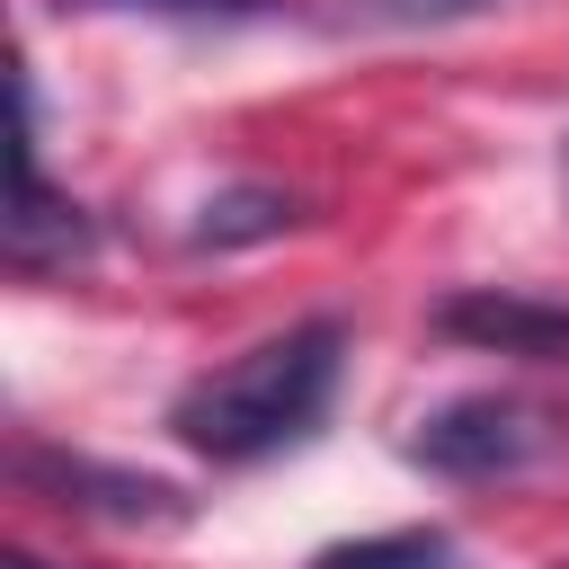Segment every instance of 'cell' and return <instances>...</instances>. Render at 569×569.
<instances>
[{
	"mask_svg": "<svg viewBox=\"0 0 569 569\" xmlns=\"http://www.w3.org/2000/svg\"><path fill=\"white\" fill-rule=\"evenodd\" d=\"M347 373V329L338 320H293L222 365H204L178 400H169V436L204 462H267L284 445H302Z\"/></svg>",
	"mask_w": 569,
	"mask_h": 569,
	"instance_id": "cell-1",
	"label": "cell"
},
{
	"mask_svg": "<svg viewBox=\"0 0 569 569\" xmlns=\"http://www.w3.org/2000/svg\"><path fill=\"white\" fill-rule=\"evenodd\" d=\"M400 453L418 471H436V480H525L533 462L560 453V427L525 391H462V400L427 409L400 436Z\"/></svg>",
	"mask_w": 569,
	"mask_h": 569,
	"instance_id": "cell-2",
	"label": "cell"
},
{
	"mask_svg": "<svg viewBox=\"0 0 569 569\" xmlns=\"http://www.w3.org/2000/svg\"><path fill=\"white\" fill-rule=\"evenodd\" d=\"M9 471L27 489H44L53 507L71 516H107V525H187V489L178 480H151V471H124V462H98V453H62V445H18Z\"/></svg>",
	"mask_w": 569,
	"mask_h": 569,
	"instance_id": "cell-3",
	"label": "cell"
},
{
	"mask_svg": "<svg viewBox=\"0 0 569 569\" xmlns=\"http://www.w3.org/2000/svg\"><path fill=\"white\" fill-rule=\"evenodd\" d=\"M436 338L480 347V356H525V365H569V302L516 293V284H462L427 311Z\"/></svg>",
	"mask_w": 569,
	"mask_h": 569,
	"instance_id": "cell-4",
	"label": "cell"
},
{
	"mask_svg": "<svg viewBox=\"0 0 569 569\" xmlns=\"http://www.w3.org/2000/svg\"><path fill=\"white\" fill-rule=\"evenodd\" d=\"M89 213L71 204V196H53V178H44V151L27 142L18 151V213H9V267L18 276H44V267H71V258H89Z\"/></svg>",
	"mask_w": 569,
	"mask_h": 569,
	"instance_id": "cell-5",
	"label": "cell"
},
{
	"mask_svg": "<svg viewBox=\"0 0 569 569\" xmlns=\"http://www.w3.org/2000/svg\"><path fill=\"white\" fill-rule=\"evenodd\" d=\"M293 222H302V196L240 178V187H222V196H204V204H196L187 249H249V240H284Z\"/></svg>",
	"mask_w": 569,
	"mask_h": 569,
	"instance_id": "cell-6",
	"label": "cell"
},
{
	"mask_svg": "<svg viewBox=\"0 0 569 569\" xmlns=\"http://www.w3.org/2000/svg\"><path fill=\"white\" fill-rule=\"evenodd\" d=\"M311 569H462V551H453V533H436V525H400V533L329 542V551H311Z\"/></svg>",
	"mask_w": 569,
	"mask_h": 569,
	"instance_id": "cell-7",
	"label": "cell"
},
{
	"mask_svg": "<svg viewBox=\"0 0 569 569\" xmlns=\"http://www.w3.org/2000/svg\"><path fill=\"white\" fill-rule=\"evenodd\" d=\"M53 9H124V18H196V27H231V18H276L284 0H53Z\"/></svg>",
	"mask_w": 569,
	"mask_h": 569,
	"instance_id": "cell-8",
	"label": "cell"
},
{
	"mask_svg": "<svg viewBox=\"0 0 569 569\" xmlns=\"http://www.w3.org/2000/svg\"><path fill=\"white\" fill-rule=\"evenodd\" d=\"M347 9L373 18V27H453V18H471L489 0H347Z\"/></svg>",
	"mask_w": 569,
	"mask_h": 569,
	"instance_id": "cell-9",
	"label": "cell"
},
{
	"mask_svg": "<svg viewBox=\"0 0 569 569\" xmlns=\"http://www.w3.org/2000/svg\"><path fill=\"white\" fill-rule=\"evenodd\" d=\"M0 569H53V560H36V551H0Z\"/></svg>",
	"mask_w": 569,
	"mask_h": 569,
	"instance_id": "cell-10",
	"label": "cell"
}]
</instances>
